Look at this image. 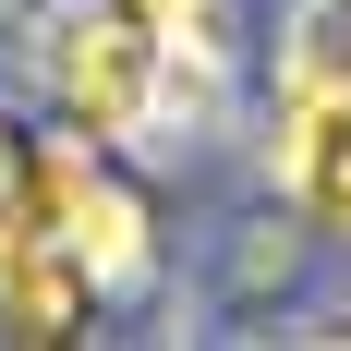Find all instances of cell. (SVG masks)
<instances>
[{
    "label": "cell",
    "instance_id": "2",
    "mask_svg": "<svg viewBox=\"0 0 351 351\" xmlns=\"http://www.w3.org/2000/svg\"><path fill=\"white\" fill-rule=\"evenodd\" d=\"M25 194H36V218L61 230V254H73L97 291H121V279L145 267V206L97 170V158H85V145H49V158H25Z\"/></svg>",
    "mask_w": 351,
    "mask_h": 351
},
{
    "label": "cell",
    "instance_id": "1",
    "mask_svg": "<svg viewBox=\"0 0 351 351\" xmlns=\"http://www.w3.org/2000/svg\"><path fill=\"white\" fill-rule=\"evenodd\" d=\"M279 194L351 243V0H291L279 25Z\"/></svg>",
    "mask_w": 351,
    "mask_h": 351
},
{
    "label": "cell",
    "instance_id": "3",
    "mask_svg": "<svg viewBox=\"0 0 351 351\" xmlns=\"http://www.w3.org/2000/svg\"><path fill=\"white\" fill-rule=\"evenodd\" d=\"M0 206H25V158H12V145H0Z\"/></svg>",
    "mask_w": 351,
    "mask_h": 351
}]
</instances>
